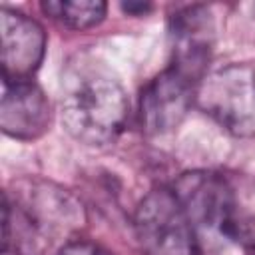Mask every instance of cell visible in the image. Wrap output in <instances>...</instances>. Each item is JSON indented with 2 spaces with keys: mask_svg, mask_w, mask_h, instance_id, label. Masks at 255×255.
<instances>
[{
  "mask_svg": "<svg viewBox=\"0 0 255 255\" xmlns=\"http://www.w3.org/2000/svg\"><path fill=\"white\" fill-rule=\"evenodd\" d=\"M195 104L235 137L255 135V70L227 64L201 78Z\"/></svg>",
  "mask_w": 255,
  "mask_h": 255,
  "instance_id": "obj_4",
  "label": "cell"
},
{
  "mask_svg": "<svg viewBox=\"0 0 255 255\" xmlns=\"http://www.w3.org/2000/svg\"><path fill=\"white\" fill-rule=\"evenodd\" d=\"M173 66L201 82L213 44V20L205 6H187L169 18Z\"/></svg>",
  "mask_w": 255,
  "mask_h": 255,
  "instance_id": "obj_7",
  "label": "cell"
},
{
  "mask_svg": "<svg viewBox=\"0 0 255 255\" xmlns=\"http://www.w3.org/2000/svg\"><path fill=\"white\" fill-rule=\"evenodd\" d=\"M56 255H114V253L108 251V249H104L102 245L92 243V241L78 239V241H70V243H66Z\"/></svg>",
  "mask_w": 255,
  "mask_h": 255,
  "instance_id": "obj_10",
  "label": "cell"
},
{
  "mask_svg": "<svg viewBox=\"0 0 255 255\" xmlns=\"http://www.w3.org/2000/svg\"><path fill=\"white\" fill-rule=\"evenodd\" d=\"M122 10L128 14H145L151 10V4H143V2H128L122 4Z\"/></svg>",
  "mask_w": 255,
  "mask_h": 255,
  "instance_id": "obj_11",
  "label": "cell"
},
{
  "mask_svg": "<svg viewBox=\"0 0 255 255\" xmlns=\"http://www.w3.org/2000/svg\"><path fill=\"white\" fill-rule=\"evenodd\" d=\"M52 122V108L44 90L32 80L4 84L0 102V128L14 139H36Z\"/></svg>",
  "mask_w": 255,
  "mask_h": 255,
  "instance_id": "obj_8",
  "label": "cell"
},
{
  "mask_svg": "<svg viewBox=\"0 0 255 255\" xmlns=\"http://www.w3.org/2000/svg\"><path fill=\"white\" fill-rule=\"evenodd\" d=\"M173 191L193 225H207L243 249H255V177L245 173L193 171Z\"/></svg>",
  "mask_w": 255,
  "mask_h": 255,
  "instance_id": "obj_1",
  "label": "cell"
},
{
  "mask_svg": "<svg viewBox=\"0 0 255 255\" xmlns=\"http://www.w3.org/2000/svg\"><path fill=\"white\" fill-rule=\"evenodd\" d=\"M40 8L50 18L72 30H88L98 26L108 12V4L102 0H44Z\"/></svg>",
  "mask_w": 255,
  "mask_h": 255,
  "instance_id": "obj_9",
  "label": "cell"
},
{
  "mask_svg": "<svg viewBox=\"0 0 255 255\" xmlns=\"http://www.w3.org/2000/svg\"><path fill=\"white\" fill-rule=\"evenodd\" d=\"M0 36L4 84L32 80L46 56L44 28L34 18L4 6L0 10Z\"/></svg>",
  "mask_w": 255,
  "mask_h": 255,
  "instance_id": "obj_6",
  "label": "cell"
},
{
  "mask_svg": "<svg viewBox=\"0 0 255 255\" xmlns=\"http://www.w3.org/2000/svg\"><path fill=\"white\" fill-rule=\"evenodd\" d=\"M128 114L124 86L104 72L82 74L62 102V124L84 145L112 143L126 128Z\"/></svg>",
  "mask_w": 255,
  "mask_h": 255,
  "instance_id": "obj_2",
  "label": "cell"
},
{
  "mask_svg": "<svg viewBox=\"0 0 255 255\" xmlns=\"http://www.w3.org/2000/svg\"><path fill=\"white\" fill-rule=\"evenodd\" d=\"M133 227L143 255H203L195 225L169 187H153L135 207Z\"/></svg>",
  "mask_w": 255,
  "mask_h": 255,
  "instance_id": "obj_3",
  "label": "cell"
},
{
  "mask_svg": "<svg viewBox=\"0 0 255 255\" xmlns=\"http://www.w3.org/2000/svg\"><path fill=\"white\" fill-rule=\"evenodd\" d=\"M197 80L169 64L141 92L139 124L147 135H161L175 129L195 102Z\"/></svg>",
  "mask_w": 255,
  "mask_h": 255,
  "instance_id": "obj_5",
  "label": "cell"
}]
</instances>
